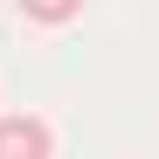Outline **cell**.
Masks as SVG:
<instances>
[{"label":"cell","instance_id":"2","mask_svg":"<svg viewBox=\"0 0 159 159\" xmlns=\"http://www.w3.org/2000/svg\"><path fill=\"white\" fill-rule=\"evenodd\" d=\"M21 14H28L35 28H69V21L83 14V0H21Z\"/></svg>","mask_w":159,"mask_h":159},{"label":"cell","instance_id":"1","mask_svg":"<svg viewBox=\"0 0 159 159\" xmlns=\"http://www.w3.org/2000/svg\"><path fill=\"white\" fill-rule=\"evenodd\" d=\"M56 152V131L35 111H0V159H48Z\"/></svg>","mask_w":159,"mask_h":159}]
</instances>
